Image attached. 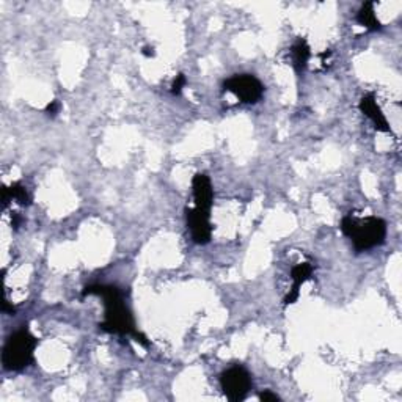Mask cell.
Listing matches in <instances>:
<instances>
[{
    "mask_svg": "<svg viewBox=\"0 0 402 402\" xmlns=\"http://www.w3.org/2000/svg\"><path fill=\"white\" fill-rule=\"evenodd\" d=\"M220 387L231 402L244 401L252 388V375L244 366H233L222 373Z\"/></svg>",
    "mask_w": 402,
    "mask_h": 402,
    "instance_id": "277c9868",
    "label": "cell"
},
{
    "mask_svg": "<svg viewBox=\"0 0 402 402\" xmlns=\"http://www.w3.org/2000/svg\"><path fill=\"white\" fill-rule=\"evenodd\" d=\"M87 296H98L104 301L106 315L104 321L99 324L102 331L120 336H131L140 346H150L148 338L136 329V322H134L131 311L124 303V296L120 288L110 285H92L82 291V297Z\"/></svg>",
    "mask_w": 402,
    "mask_h": 402,
    "instance_id": "6da1fadb",
    "label": "cell"
},
{
    "mask_svg": "<svg viewBox=\"0 0 402 402\" xmlns=\"http://www.w3.org/2000/svg\"><path fill=\"white\" fill-rule=\"evenodd\" d=\"M60 110V102L59 101H50L46 106V113L50 115V117H55L57 113Z\"/></svg>",
    "mask_w": 402,
    "mask_h": 402,
    "instance_id": "9a60e30c",
    "label": "cell"
},
{
    "mask_svg": "<svg viewBox=\"0 0 402 402\" xmlns=\"http://www.w3.org/2000/svg\"><path fill=\"white\" fill-rule=\"evenodd\" d=\"M186 84H187L186 76L178 74L176 78L173 79V82H171V87H170L171 94H175V96H180V94L182 93V88L186 87Z\"/></svg>",
    "mask_w": 402,
    "mask_h": 402,
    "instance_id": "4fadbf2b",
    "label": "cell"
},
{
    "mask_svg": "<svg viewBox=\"0 0 402 402\" xmlns=\"http://www.w3.org/2000/svg\"><path fill=\"white\" fill-rule=\"evenodd\" d=\"M210 213L209 210H203L199 208L186 209V220L187 227L192 233V239L195 244L204 245L208 244L213 238V227H210Z\"/></svg>",
    "mask_w": 402,
    "mask_h": 402,
    "instance_id": "8992f818",
    "label": "cell"
},
{
    "mask_svg": "<svg viewBox=\"0 0 402 402\" xmlns=\"http://www.w3.org/2000/svg\"><path fill=\"white\" fill-rule=\"evenodd\" d=\"M291 52H292V62H294L296 73L297 74L303 73L311 57V49H310L308 41H306L305 38H299L297 43L292 46Z\"/></svg>",
    "mask_w": 402,
    "mask_h": 402,
    "instance_id": "30bf717a",
    "label": "cell"
},
{
    "mask_svg": "<svg viewBox=\"0 0 402 402\" xmlns=\"http://www.w3.org/2000/svg\"><path fill=\"white\" fill-rule=\"evenodd\" d=\"M259 399L263 401V402H278V401H280L278 394L272 393L271 390H266V392H263V393H259Z\"/></svg>",
    "mask_w": 402,
    "mask_h": 402,
    "instance_id": "5bb4252c",
    "label": "cell"
},
{
    "mask_svg": "<svg viewBox=\"0 0 402 402\" xmlns=\"http://www.w3.org/2000/svg\"><path fill=\"white\" fill-rule=\"evenodd\" d=\"M341 231L352 241L357 252H366L384 244L387 238V222L374 215L363 220H355L352 215H346L341 222Z\"/></svg>",
    "mask_w": 402,
    "mask_h": 402,
    "instance_id": "7a4b0ae2",
    "label": "cell"
},
{
    "mask_svg": "<svg viewBox=\"0 0 402 402\" xmlns=\"http://www.w3.org/2000/svg\"><path fill=\"white\" fill-rule=\"evenodd\" d=\"M192 190L195 208L209 210L210 213V208H213L214 203V189L209 178L203 173H196L192 180Z\"/></svg>",
    "mask_w": 402,
    "mask_h": 402,
    "instance_id": "52a82bcc",
    "label": "cell"
},
{
    "mask_svg": "<svg viewBox=\"0 0 402 402\" xmlns=\"http://www.w3.org/2000/svg\"><path fill=\"white\" fill-rule=\"evenodd\" d=\"M11 223H13V227L15 228H19V225H21V217H19L17 214L13 215V219H11Z\"/></svg>",
    "mask_w": 402,
    "mask_h": 402,
    "instance_id": "e0dca14e",
    "label": "cell"
},
{
    "mask_svg": "<svg viewBox=\"0 0 402 402\" xmlns=\"http://www.w3.org/2000/svg\"><path fill=\"white\" fill-rule=\"evenodd\" d=\"M223 90L236 94L244 104H257L263 98L264 87L252 74H236L223 84Z\"/></svg>",
    "mask_w": 402,
    "mask_h": 402,
    "instance_id": "5b68a950",
    "label": "cell"
},
{
    "mask_svg": "<svg viewBox=\"0 0 402 402\" xmlns=\"http://www.w3.org/2000/svg\"><path fill=\"white\" fill-rule=\"evenodd\" d=\"M11 200H16L19 204H21V206H29V204L31 203L27 189H25L21 182H15V184H11L10 187L2 189L3 206H6V204H8Z\"/></svg>",
    "mask_w": 402,
    "mask_h": 402,
    "instance_id": "8fae6325",
    "label": "cell"
},
{
    "mask_svg": "<svg viewBox=\"0 0 402 402\" xmlns=\"http://www.w3.org/2000/svg\"><path fill=\"white\" fill-rule=\"evenodd\" d=\"M357 21L369 31H378L382 27L378 16H375L374 2H365L361 5L359 15H357Z\"/></svg>",
    "mask_w": 402,
    "mask_h": 402,
    "instance_id": "7c38bea8",
    "label": "cell"
},
{
    "mask_svg": "<svg viewBox=\"0 0 402 402\" xmlns=\"http://www.w3.org/2000/svg\"><path fill=\"white\" fill-rule=\"evenodd\" d=\"M142 54H143L145 57H148V59H155V57H156V50H155V48H151V46H145L143 50H142Z\"/></svg>",
    "mask_w": 402,
    "mask_h": 402,
    "instance_id": "2e32d148",
    "label": "cell"
},
{
    "mask_svg": "<svg viewBox=\"0 0 402 402\" xmlns=\"http://www.w3.org/2000/svg\"><path fill=\"white\" fill-rule=\"evenodd\" d=\"M313 271H315V266H313L311 263H301L292 267V271H291L292 288L289 291V294L285 297V305H291L297 301L299 294H301L302 285L306 282V280L311 278Z\"/></svg>",
    "mask_w": 402,
    "mask_h": 402,
    "instance_id": "9c48e42d",
    "label": "cell"
},
{
    "mask_svg": "<svg viewBox=\"0 0 402 402\" xmlns=\"http://www.w3.org/2000/svg\"><path fill=\"white\" fill-rule=\"evenodd\" d=\"M38 340L27 329L17 330L6 341L2 354V363L6 371H22L34 361V352Z\"/></svg>",
    "mask_w": 402,
    "mask_h": 402,
    "instance_id": "3957f363",
    "label": "cell"
},
{
    "mask_svg": "<svg viewBox=\"0 0 402 402\" xmlns=\"http://www.w3.org/2000/svg\"><path fill=\"white\" fill-rule=\"evenodd\" d=\"M359 108L363 115H366V117L373 121L375 129L380 131V132H392L390 123H388V120L385 118L384 112L380 110L378 102H375L374 94H371V93L365 94V96L360 99Z\"/></svg>",
    "mask_w": 402,
    "mask_h": 402,
    "instance_id": "ba28073f",
    "label": "cell"
}]
</instances>
